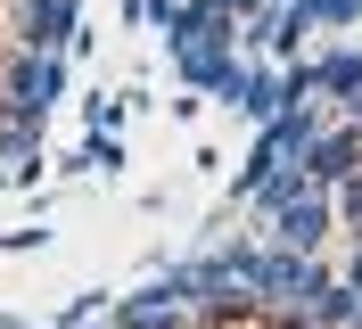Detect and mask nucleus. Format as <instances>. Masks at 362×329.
Wrapping results in <instances>:
<instances>
[{
  "label": "nucleus",
  "instance_id": "obj_15",
  "mask_svg": "<svg viewBox=\"0 0 362 329\" xmlns=\"http://www.w3.org/2000/svg\"><path fill=\"white\" fill-rule=\"evenodd\" d=\"M329 206H338V231L354 239V231H362V173L346 181V190H329Z\"/></svg>",
  "mask_w": 362,
  "mask_h": 329
},
{
  "label": "nucleus",
  "instance_id": "obj_7",
  "mask_svg": "<svg viewBox=\"0 0 362 329\" xmlns=\"http://www.w3.org/2000/svg\"><path fill=\"white\" fill-rule=\"evenodd\" d=\"M354 91H362V42H321L313 50V99L346 108Z\"/></svg>",
  "mask_w": 362,
  "mask_h": 329
},
{
  "label": "nucleus",
  "instance_id": "obj_18",
  "mask_svg": "<svg viewBox=\"0 0 362 329\" xmlns=\"http://www.w3.org/2000/svg\"><path fill=\"white\" fill-rule=\"evenodd\" d=\"M346 280H362V231H354V247H346Z\"/></svg>",
  "mask_w": 362,
  "mask_h": 329
},
{
  "label": "nucleus",
  "instance_id": "obj_8",
  "mask_svg": "<svg viewBox=\"0 0 362 329\" xmlns=\"http://www.w3.org/2000/svg\"><path fill=\"white\" fill-rule=\"evenodd\" d=\"M0 173L8 181H42V124H17V115H0Z\"/></svg>",
  "mask_w": 362,
  "mask_h": 329
},
{
  "label": "nucleus",
  "instance_id": "obj_5",
  "mask_svg": "<svg viewBox=\"0 0 362 329\" xmlns=\"http://www.w3.org/2000/svg\"><path fill=\"white\" fill-rule=\"evenodd\" d=\"M329 231H338V206H329V190H305L288 206V214L272 222V231H255V239H272V247H296V255H321L329 247Z\"/></svg>",
  "mask_w": 362,
  "mask_h": 329
},
{
  "label": "nucleus",
  "instance_id": "obj_11",
  "mask_svg": "<svg viewBox=\"0 0 362 329\" xmlns=\"http://www.w3.org/2000/svg\"><path fill=\"white\" fill-rule=\"evenodd\" d=\"M354 305H362V288L346 280V272H329V280H321L313 296H305V313H313V329H346V321H354Z\"/></svg>",
  "mask_w": 362,
  "mask_h": 329
},
{
  "label": "nucleus",
  "instance_id": "obj_9",
  "mask_svg": "<svg viewBox=\"0 0 362 329\" xmlns=\"http://www.w3.org/2000/svg\"><path fill=\"white\" fill-rule=\"evenodd\" d=\"M305 190H313V181H305V165H280V173H272L264 190L247 197V206H255V231H272V222L288 214V206H296V197H305Z\"/></svg>",
  "mask_w": 362,
  "mask_h": 329
},
{
  "label": "nucleus",
  "instance_id": "obj_13",
  "mask_svg": "<svg viewBox=\"0 0 362 329\" xmlns=\"http://www.w3.org/2000/svg\"><path fill=\"white\" fill-rule=\"evenodd\" d=\"M313 25H321V33H354V25H362V0H313Z\"/></svg>",
  "mask_w": 362,
  "mask_h": 329
},
{
  "label": "nucleus",
  "instance_id": "obj_6",
  "mask_svg": "<svg viewBox=\"0 0 362 329\" xmlns=\"http://www.w3.org/2000/svg\"><path fill=\"white\" fill-rule=\"evenodd\" d=\"M354 173H362V132L354 124H329L313 140V156H305V181H313V190H346Z\"/></svg>",
  "mask_w": 362,
  "mask_h": 329
},
{
  "label": "nucleus",
  "instance_id": "obj_2",
  "mask_svg": "<svg viewBox=\"0 0 362 329\" xmlns=\"http://www.w3.org/2000/svg\"><path fill=\"white\" fill-rule=\"evenodd\" d=\"M329 280V263L321 255H296V247H255V263H247V288L255 296H264L272 313H288V305H305V296H313V288Z\"/></svg>",
  "mask_w": 362,
  "mask_h": 329
},
{
  "label": "nucleus",
  "instance_id": "obj_17",
  "mask_svg": "<svg viewBox=\"0 0 362 329\" xmlns=\"http://www.w3.org/2000/svg\"><path fill=\"white\" fill-rule=\"evenodd\" d=\"M264 329H313V313H305V305H288V313H264Z\"/></svg>",
  "mask_w": 362,
  "mask_h": 329
},
{
  "label": "nucleus",
  "instance_id": "obj_19",
  "mask_svg": "<svg viewBox=\"0 0 362 329\" xmlns=\"http://www.w3.org/2000/svg\"><path fill=\"white\" fill-rule=\"evenodd\" d=\"M338 124H354V132H362V91H354V99L338 108Z\"/></svg>",
  "mask_w": 362,
  "mask_h": 329
},
{
  "label": "nucleus",
  "instance_id": "obj_12",
  "mask_svg": "<svg viewBox=\"0 0 362 329\" xmlns=\"http://www.w3.org/2000/svg\"><path fill=\"white\" fill-rule=\"evenodd\" d=\"M74 173H124V140H115V132H83V149H74Z\"/></svg>",
  "mask_w": 362,
  "mask_h": 329
},
{
  "label": "nucleus",
  "instance_id": "obj_16",
  "mask_svg": "<svg viewBox=\"0 0 362 329\" xmlns=\"http://www.w3.org/2000/svg\"><path fill=\"white\" fill-rule=\"evenodd\" d=\"M0 247H8V255H42V247H49V231H42V222H25V231H8Z\"/></svg>",
  "mask_w": 362,
  "mask_h": 329
},
{
  "label": "nucleus",
  "instance_id": "obj_10",
  "mask_svg": "<svg viewBox=\"0 0 362 329\" xmlns=\"http://www.w3.org/2000/svg\"><path fill=\"white\" fill-rule=\"evenodd\" d=\"M280 108H288V99H280V66H272V58H247V91H239V115H247V124H272Z\"/></svg>",
  "mask_w": 362,
  "mask_h": 329
},
{
  "label": "nucleus",
  "instance_id": "obj_14",
  "mask_svg": "<svg viewBox=\"0 0 362 329\" xmlns=\"http://www.w3.org/2000/svg\"><path fill=\"white\" fill-rule=\"evenodd\" d=\"M132 108H140V99H83V124H90V132H115Z\"/></svg>",
  "mask_w": 362,
  "mask_h": 329
},
{
  "label": "nucleus",
  "instance_id": "obj_3",
  "mask_svg": "<svg viewBox=\"0 0 362 329\" xmlns=\"http://www.w3.org/2000/svg\"><path fill=\"white\" fill-rule=\"evenodd\" d=\"M8 42H17V50H58V58L90 50L83 0H17V8H8Z\"/></svg>",
  "mask_w": 362,
  "mask_h": 329
},
{
  "label": "nucleus",
  "instance_id": "obj_1",
  "mask_svg": "<svg viewBox=\"0 0 362 329\" xmlns=\"http://www.w3.org/2000/svg\"><path fill=\"white\" fill-rule=\"evenodd\" d=\"M58 99H66V58L58 50H8V66H0V115L42 124Z\"/></svg>",
  "mask_w": 362,
  "mask_h": 329
},
{
  "label": "nucleus",
  "instance_id": "obj_4",
  "mask_svg": "<svg viewBox=\"0 0 362 329\" xmlns=\"http://www.w3.org/2000/svg\"><path fill=\"white\" fill-rule=\"evenodd\" d=\"M329 124H338V108H329V99H305V108H280L272 124H255V140H264L280 165H305V156H313V140H321Z\"/></svg>",
  "mask_w": 362,
  "mask_h": 329
}]
</instances>
